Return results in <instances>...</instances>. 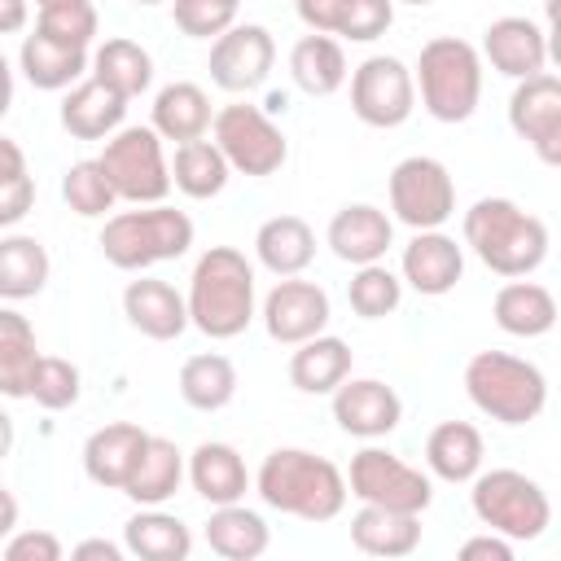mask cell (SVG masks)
I'll return each instance as SVG.
<instances>
[{
	"label": "cell",
	"mask_w": 561,
	"mask_h": 561,
	"mask_svg": "<svg viewBox=\"0 0 561 561\" xmlns=\"http://www.w3.org/2000/svg\"><path fill=\"white\" fill-rule=\"evenodd\" d=\"M241 0H171L175 26L188 39H215L237 22Z\"/></svg>",
	"instance_id": "obj_44"
},
{
	"label": "cell",
	"mask_w": 561,
	"mask_h": 561,
	"mask_svg": "<svg viewBox=\"0 0 561 561\" xmlns=\"http://www.w3.org/2000/svg\"><path fill=\"white\" fill-rule=\"evenodd\" d=\"M324 241H329V250H333L342 263H351V267L381 263L386 250L394 245V219H390L381 206H373V202H351V206H342V210L329 219Z\"/></svg>",
	"instance_id": "obj_19"
},
{
	"label": "cell",
	"mask_w": 561,
	"mask_h": 561,
	"mask_svg": "<svg viewBox=\"0 0 561 561\" xmlns=\"http://www.w3.org/2000/svg\"><path fill=\"white\" fill-rule=\"evenodd\" d=\"M412 83L421 92V105L438 123H465L473 118L482 101V57L469 39L438 35L421 44V57L412 66Z\"/></svg>",
	"instance_id": "obj_6"
},
{
	"label": "cell",
	"mask_w": 561,
	"mask_h": 561,
	"mask_svg": "<svg viewBox=\"0 0 561 561\" xmlns=\"http://www.w3.org/2000/svg\"><path fill=\"white\" fill-rule=\"evenodd\" d=\"M184 478L193 482V491L215 508V504H237L250 491V469L245 456L232 443H197L184 460Z\"/></svg>",
	"instance_id": "obj_21"
},
{
	"label": "cell",
	"mask_w": 561,
	"mask_h": 561,
	"mask_svg": "<svg viewBox=\"0 0 561 561\" xmlns=\"http://www.w3.org/2000/svg\"><path fill=\"white\" fill-rule=\"evenodd\" d=\"M469 482H473V491H469L473 517L486 530H495L513 543H530L552 526L548 491L535 478H526L522 469H478Z\"/></svg>",
	"instance_id": "obj_7"
},
{
	"label": "cell",
	"mask_w": 561,
	"mask_h": 561,
	"mask_svg": "<svg viewBox=\"0 0 561 561\" xmlns=\"http://www.w3.org/2000/svg\"><path fill=\"white\" fill-rule=\"evenodd\" d=\"M254 259L272 276H298L316 259V232L302 215H272L254 232Z\"/></svg>",
	"instance_id": "obj_28"
},
{
	"label": "cell",
	"mask_w": 561,
	"mask_h": 561,
	"mask_svg": "<svg viewBox=\"0 0 561 561\" xmlns=\"http://www.w3.org/2000/svg\"><path fill=\"white\" fill-rule=\"evenodd\" d=\"M123 316L149 342H175L188 329L184 294L171 280H158V276L127 280V289H123Z\"/></svg>",
	"instance_id": "obj_20"
},
{
	"label": "cell",
	"mask_w": 561,
	"mask_h": 561,
	"mask_svg": "<svg viewBox=\"0 0 561 561\" xmlns=\"http://www.w3.org/2000/svg\"><path fill=\"white\" fill-rule=\"evenodd\" d=\"M259 500L302 522H333L346 508V473L307 447H276L263 456L254 482Z\"/></svg>",
	"instance_id": "obj_2"
},
{
	"label": "cell",
	"mask_w": 561,
	"mask_h": 561,
	"mask_svg": "<svg viewBox=\"0 0 561 561\" xmlns=\"http://www.w3.org/2000/svg\"><path fill=\"white\" fill-rule=\"evenodd\" d=\"M210 140L219 145V153L228 158L232 171L241 175H276L289 158V140L285 131L272 123V114L263 105H250V101H232L224 110H215L210 118Z\"/></svg>",
	"instance_id": "obj_9"
},
{
	"label": "cell",
	"mask_w": 561,
	"mask_h": 561,
	"mask_svg": "<svg viewBox=\"0 0 561 561\" xmlns=\"http://www.w3.org/2000/svg\"><path fill=\"white\" fill-rule=\"evenodd\" d=\"M123 548L140 561H184L193 552V530L162 504H149L136 517H127Z\"/></svg>",
	"instance_id": "obj_33"
},
{
	"label": "cell",
	"mask_w": 561,
	"mask_h": 561,
	"mask_svg": "<svg viewBox=\"0 0 561 561\" xmlns=\"http://www.w3.org/2000/svg\"><path fill=\"white\" fill-rule=\"evenodd\" d=\"M175 386H180V399H184L188 408H197V412H219V408H228L232 394H237V368H232L228 355L202 351V355H188V359L180 364Z\"/></svg>",
	"instance_id": "obj_37"
},
{
	"label": "cell",
	"mask_w": 561,
	"mask_h": 561,
	"mask_svg": "<svg viewBox=\"0 0 561 561\" xmlns=\"http://www.w3.org/2000/svg\"><path fill=\"white\" fill-rule=\"evenodd\" d=\"M35 206V180L18 175V180H0V228H13L31 215Z\"/></svg>",
	"instance_id": "obj_47"
},
{
	"label": "cell",
	"mask_w": 561,
	"mask_h": 561,
	"mask_svg": "<svg viewBox=\"0 0 561 561\" xmlns=\"http://www.w3.org/2000/svg\"><path fill=\"white\" fill-rule=\"evenodd\" d=\"M390 22H394V0H351L337 35L351 44H373L377 35L390 31Z\"/></svg>",
	"instance_id": "obj_45"
},
{
	"label": "cell",
	"mask_w": 561,
	"mask_h": 561,
	"mask_svg": "<svg viewBox=\"0 0 561 561\" xmlns=\"http://www.w3.org/2000/svg\"><path fill=\"white\" fill-rule=\"evenodd\" d=\"M351 110L364 127H403L416 110V83L412 66H403L390 53H373L351 70Z\"/></svg>",
	"instance_id": "obj_12"
},
{
	"label": "cell",
	"mask_w": 561,
	"mask_h": 561,
	"mask_svg": "<svg viewBox=\"0 0 561 561\" xmlns=\"http://www.w3.org/2000/svg\"><path fill=\"white\" fill-rule=\"evenodd\" d=\"M180 482H184V451L171 438L149 434L140 456H136V465H131V473H127V482H123V495L131 504L149 508V504H167L180 491Z\"/></svg>",
	"instance_id": "obj_25"
},
{
	"label": "cell",
	"mask_w": 561,
	"mask_h": 561,
	"mask_svg": "<svg viewBox=\"0 0 561 561\" xmlns=\"http://www.w3.org/2000/svg\"><path fill=\"white\" fill-rule=\"evenodd\" d=\"M48 250L39 237L31 232H9L0 237V298L9 302H22V298H35L44 285H48Z\"/></svg>",
	"instance_id": "obj_35"
},
{
	"label": "cell",
	"mask_w": 561,
	"mask_h": 561,
	"mask_svg": "<svg viewBox=\"0 0 561 561\" xmlns=\"http://www.w3.org/2000/svg\"><path fill=\"white\" fill-rule=\"evenodd\" d=\"M386 188H390V215L399 224H408L412 232L443 228L456 215V180L430 153H412V158L394 162Z\"/></svg>",
	"instance_id": "obj_11"
},
{
	"label": "cell",
	"mask_w": 561,
	"mask_h": 561,
	"mask_svg": "<svg viewBox=\"0 0 561 561\" xmlns=\"http://www.w3.org/2000/svg\"><path fill=\"white\" fill-rule=\"evenodd\" d=\"M263 329L272 342L280 346H298L316 333H324L333 307H329V294L316 285V280H302V276H280L267 298H263Z\"/></svg>",
	"instance_id": "obj_15"
},
{
	"label": "cell",
	"mask_w": 561,
	"mask_h": 561,
	"mask_svg": "<svg viewBox=\"0 0 561 561\" xmlns=\"http://www.w3.org/2000/svg\"><path fill=\"white\" fill-rule=\"evenodd\" d=\"M254 263L237 245H210L188 276V324L210 342L241 337L254 320Z\"/></svg>",
	"instance_id": "obj_1"
},
{
	"label": "cell",
	"mask_w": 561,
	"mask_h": 561,
	"mask_svg": "<svg viewBox=\"0 0 561 561\" xmlns=\"http://www.w3.org/2000/svg\"><path fill=\"white\" fill-rule=\"evenodd\" d=\"M35 31L57 39V44H70V48H92L96 39V4L92 0H35Z\"/></svg>",
	"instance_id": "obj_40"
},
{
	"label": "cell",
	"mask_w": 561,
	"mask_h": 561,
	"mask_svg": "<svg viewBox=\"0 0 561 561\" xmlns=\"http://www.w3.org/2000/svg\"><path fill=\"white\" fill-rule=\"evenodd\" d=\"M399 4H416L421 9V4H434V0H399Z\"/></svg>",
	"instance_id": "obj_56"
},
{
	"label": "cell",
	"mask_w": 561,
	"mask_h": 561,
	"mask_svg": "<svg viewBox=\"0 0 561 561\" xmlns=\"http://www.w3.org/2000/svg\"><path fill=\"white\" fill-rule=\"evenodd\" d=\"M460 561H513V539L495 535V530H482V535H469L460 543Z\"/></svg>",
	"instance_id": "obj_49"
},
{
	"label": "cell",
	"mask_w": 561,
	"mask_h": 561,
	"mask_svg": "<svg viewBox=\"0 0 561 561\" xmlns=\"http://www.w3.org/2000/svg\"><path fill=\"white\" fill-rule=\"evenodd\" d=\"M149 110H153V114H149V127H153L162 140H175V145L206 136V131H210V118H215L206 88H202V83H188V79H175V83L158 88V96H153Z\"/></svg>",
	"instance_id": "obj_26"
},
{
	"label": "cell",
	"mask_w": 561,
	"mask_h": 561,
	"mask_svg": "<svg viewBox=\"0 0 561 561\" xmlns=\"http://www.w3.org/2000/svg\"><path fill=\"white\" fill-rule=\"evenodd\" d=\"M61 197H66V206H70L75 215H83V219H101V215L114 210V202H118L96 158H83V162H70V167H66V175H61Z\"/></svg>",
	"instance_id": "obj_42"
},
{
	"label": "cell",
	"mask_w": 561,
	"mask_h": 561,
	"mask_svg": "<svg viewBox=\"0 0 561 561\" xmlns=\"http://www.w3.org/2000/svg\"><path fill=\"white\" fill-rule=\"evenodd\" d=\"M228 175H232V167H228V158L219 153L215 140L197 136V140L175 145V158H171V188H180L184 197H193V202L219 197L224 184H228Z\"/></svg>",
	"instance_id": "obj_36"
},
{
	"label": "cell",
	"mask_w": 561,
	"mask_h": 561,
	"mask_svg": "<svg viewBox=\"0 0 561 561\" xmlns=\"http://www.w3.org/2000/svg\"><path fill=\"white\" fill-rule=\"evenodd\" d=\"M460 276H465V245H456V237H447L443 228L412 232L399 259V280L408 289H416L421 298H443L460 285Z\"/></svg>",
	"instance_id": "obj_17"
},
{
	"label": "cell",
	"mask_w": 561,
	"mask_h": 561,
	"mask_svg": "<svg viewBox=\"0 0 561 561\" xmlns=\"http://www.w3.org/2000/svg\"><path fill=\"white\" fill-rule=\"evenodd\" d=\"M508 127L535 149V158L543 167L561 162V79L552 70H539V75L513 83Z\"/></svg>",
	"instance_id": "obj_13"
},
{
	"label": "cell",
	"mask_w": 561,
	"mask_h": 561,
	"mask_svg": "<svg viewBox=\"0 0 561 561\" xmlns=\"http://www.w3.org/2000/svg\"><path fill=\"white\" fill-rule=\"evenodd\" d=\"M351 377V346L333 333H316L289 355V386L302 394H333Z\"/></svg>",
	"instance_id": "obj_30"
},
{
	"label": "cell",
	"mask_w": 561,
	"mask_h": 561,
	"mask_svg": "<svg viewBox=\"0 0 561 561\" xmlns=\"http://www.w3.org/2000/svg\"><path fill=\"white\" fill-rule=\"evenodd\" d=\"M9 451H13V416L0 408V465L9 460Z\"/></svg>",
	"instance_id": "obj_55"
},
{
	"label": "cell",
	"mask_w": 561,
	"mask_h": 561,
	"mask_svg": "<svg viewBox=\"0 0 561 561\" xmlns=\"http://www.w3.org/2000/svg\"><path fill=\"white\" fill-rule=\"evenodd\" d=\"M96 162L118 202L153 206V202H167L171 193V162L153 127H140V123L118 127L114 136H105V149L96 153Z\"/></svg>",
	"instance_id": "obj_8"
},
{
	"label": "cell",
	"mask_w": 561,
	"mask_h": 561,
	"mask_svg": "<svg viewBox=\"0 0 561 561\" xmlns=\"http://www.w3.org/2000/svg\"><path fill=\"white\" fill-rule=\"evenodd\" d=\"M123 118H127V101L92 75L79 79L75 88H66V96H61V127L75 140H105L123 127Z\"/></svg>",
	"instance_id": "obj_23"
},
{
	"label": "cell",
	"mask_w": 561,
	"mask_h": 561,
	"mask_svg": "<svg viewBox=\"0 0 561 561\" xmlns=\"http://www.w3.org/2000/svg\"><path fill=\"white\" fill-rule=\"evenodd\" d=\"M18 530V500H13V491L0 482V539H9Z\"/></svg>",
	"instance_id": "obj_53"
},
{
	"label": "cell",
	"mask_w": 561,
	"mask_h": 561,
	"mask_svg": "<svg viewBox=\"0 0 561 561\" xmlns=\"http://www.w3.org/2000/svg\"><path fill=\"white\" fill-rule=\"evenodd\" d=\"M123 543H110V539H83V543H75L70 548V557L75 561H88V557H101V561H123Z\"/></svg>",
	"instance_id": "obj_51"
},
{
	"label": "cell",
	"mask_w": 561,
	"mask_h": 561,
	"mask_svg": "<svg viewBox=\"0 0 561 561\" xmlns=\"http://www.w3.org/2000/svg\"><path fill=\"white\" fill-rule=\"evenodd\" d=\"M346 302L359 320H381L390 311H399L403 302V280L386 267V263H364L355 267V276L346 280Z\"/></svg>",
	"instance_id": "obj_41"
},
{
	"label": "cell",
	"mask_w": 561,
	"mask_h": 561,
	"mask_svg": "<svg viewBox=\"0 0 561 561\" xmlns=\"http://www.w3.org/2000/svg\"><path fill=\"white\" fill-rule=\"evenodd\" d=\"M346 4L351 0H294L302 26L316 31V35H337L342 31V18H346Z\"/></svg>",
	"instance_id": "obj_48"
},
{
	"label": "cell",
	"mask_w": 561,
	"mask_h": 561,
	"mask_svg": "<svg viewBox=\"0 0 561 561\" xmlns=\"http://www.w3.org/2000/svg\"><path fill=\"white\" fill-rule=\"evenodd\" d=\"M35 359H39V346H35L31 320L13 307H0V394L4 399H26Z\"/></svg>",
	"instance_id": "obj_39"
},
{
	"label": "cell",
	"mask_w": 561,
	"mask_h": 561,
	"mask_svg": "<svg viewBox=\"0 0 561 561\" xmlns=\"http://www.w3.org/2000/svg\"><path fill=\"white\" fill-rule=\"evenodd\" d=\"M465 245L478 254L482 267L495 276H530L548 259V224L530 210H522L513 197H478L465 219Z\"/></svg>",
	"instance_id": "obj_3"
},
{
	"label": "cell",
	"mask_w": 561,
	"mask_h": 561,
	"mask_svg": "<svg viewBox=\"0 0 561 561\" xmlns=\"http://www.w3.org/2000/svg\"><path fill=\"white\" fill-rule=\"evenodd\" d=\"M289 75L298 83V92L307 96H333L342 83H346V53H342V39L337 35H302L294 48H289Z\"/></svg>",
	"instance_id": "obj_34"
},
{
	"label": "cell",
	"mask_w": 561,
	"mask_h": 561,
	"mask_svg": "<svg viewBox=\"0 0 561 561\" xmlns=\"http://www.w3.org/2000/svg\"><path fill=\"white\" fill-rule=\"evenodd\" d=\"M206 543L224 561H254V557L267 552L272 530H267L263 513H254V508H245L237 500V504H215L210 508V517H206Z\"/></svg>",
	"instance_id": "obj_32"
},
{
	"label": "cell",
	"mask_w": 561,
	"mask_h": 561,
	"mask_svg": "<svg viewBox=\"0 0 561 561\" xmlns=\"http://www.w3.org/2000/svg\"><path fill=\"white\" fill-rule=\"evenodd\" d=\"M101 254L110 267L118 272H145L153 263L180 259L193 245V219L167 202L153 206H136V210H118L105 219L101 228Z\"/></svg>",
	"instance_id": "obj_5"
},
{
	"label": "cell",
	"mask_w": 561,
	"mask_h": 561,
	"mask_svg": "<svg viewBox=\"0 0 561 561\" xmlns=\"http://www.w3.org/2000/svg\"><path fill=\"white\" fill-rule=\"evenodd\" d=\"M61 539L53 530H13L4 539V557L9 561H61Z\"/></svg>",
	"instance_id": "obj_46"
},
{
	"label": "cell",
	"mask_w": 561,
	"mask_h": 561,
	"mask_svg": "<svg viewBox=\"0 0 561 561\" xmlns=\"http://www.w3.org/2000/svg\"><path fill=\"white\" fill-rule=\"evenodd\" d=\"M469 403L500 425H530L548 408V377L535 359L508 351H478L465 364Z\"/></svg>",
	"instance_id": "obj_4"
},
{
	"label": "cell",
	"mask_w": 561,
	"mask_h": 561,
	"mask_svg": "<svg viewBox=\"0 0 561 561\" xmlns=\"http://www.w3.org/2000/svg\"><path fill=\"white\" fill-rule=\"evenodd\" d=\"M272 61H276L272 31L259 22H232L224 35H215L206 70H210V83L224 92H254L267 83Z\"/></svg>",
	"instance_id": "obj_14"
},
{
	"label": "cell",
	"mask_w": 561,
	"mask_h": 561,
	"mask_svg": "<svg viewBox=\"0 0 561 561\" xmlns=\"http://www.w3.org/2000/svg\"><path fill=\"white\" fill-rule=\"evenodd\" d=\"M351 543L368 557H408L421 548V513L359 504V513L351 517Z\"/></svg>",
	"instance_id": "obj_29"
},
{
	"label": "cell",
	"mask_w": 561,
	"mask_h": 561,
	"mask_svg": "<svg viewBox=\"0 0 561 561\" xmlns=\"http://www.w3.org/2000/svg\"><path fill=\"white\" fill-rule=\"evenodd\" d=\"M18 175H26V153L18 140L0 136V180H18Z\"/></svg>",
	"instance_id": "obj_52"
},
{
	"label": "cell",
	"mask_w": 561,
	"mask_h": 561,
	"mask_svg": "<svg viewBox=\"0 0 561 561\" xmlns=\"http://www.w3.org/2000/svg\"><path fill=\"white\" fill-rule=\"evenodd\" d=\"M491 61L495 75L504 79H530L539 70H548V31L535 22V18H495L486 31H482V53Z\"/></svg>",
	"instance_id": "obj_18"
},
{
	"label": "cell",
	"mask_w": 561,
	"mask_h": 561,
	"mask_svg": "<svg viewBox=\"0 0 561 561\" xmlns=\"http://www.w3.org/2000/svg\"><path fill=\"white\" fill-rule=\"evenodd\" d=\"M88 48H70V44H57L39 31L22 35V48H18V66L26 75L31 88L39 92H66L75 88L83 75H88Z\"/></svg>",
	"instance_id": "obj_27"
},
{
	"label": "cell",
	"mask_w": 561,
	"mask_h": 561,
	"mask_svg": "<svg viewBox=\"0 0 561 561\" xmlns=\"http://www.w3.org/2000/svg\"><path fill=\"white\" fill-rule=\"evenodd\" d=\"M346 495H355L359 504L425 513L434 504V482H430V473H421L416 465H408L403 456H394L386 447H359L346 469Z\"/></svg>",
	"instance_id": "obj_10"
},
{
	"label": "cell",
	"mask_w": 561,
	"mask_h": 561,
	"mask_svg": "<svg viewBox=\"0 0 561 561\" xmlns=\"http://www.w3.org/2000/svg\"><path fill=\"white\" fill-rule=\"evenodd\" d=\"M333 421L351 438H386L403 421V399L381 377H346L333 390Z\"/></svg>",
	"instance_id": "obj_16"
},
{
	"label": "cell",
	"mask_w": 561,
	"mask_h": 561,
	"mask_svg": "<svg viewBox=\"0 0 561 561\" xmlns=\"http://www.w3.org/2000/svg\"><path fill=\"white\" fill-rule=\"evenodd\" d=\"M491 316H495V324L508 337H543L557 324V298H552L548 285L526 280V276H513V280H504L495 289Z\"/></svg>",
	"instance_id": "obj_24"
},
{
	"label": "cell",
	"mask_w": 561,
	"mask_h": 561,
	"mask_svg": "<svg viewBox=\"0 0 561 561\" xmlns=\"http://www.w3.org/2000/svg\"><path fill=\"white\" fill-rule=\"evenodd\" d=\"M9 105H13V70H9V57L0 53V118L9 114Z\"/></svg>",
	"instance_id": "obj_54"
},
{
	"label": "cell",
	"mask_w": 561,
	"mask_h": 561,
	"mask_svg": "<svg viewBox=\"0 0 561 561\" xmlns=\"http://www.w3.org/2000/svg\"><path fill=\"white\" fill-rule=\"evenodd\" d=\"M145 438L149 434L136 421H110V425L92 430L88 443H83V473H88V482H96L105 491H123V482H127Z\"/></svg>",
	"instance_id": "obj_22"
},
{
	"label": "cell",
	"mask_w": 561,
	"mask_h": 561,
	"mask_svg": "<svg viewBox=\"0 0 561 561\" xmlns=\"http://www.w3.org/2000/svg\"><path fill=\"white\" fill-rule=\"evenodd\" d=\"M482 456H486L482 434L469 421H438L430 430V438H425V465H430V473L438 482H451V486L456 482H469L482 469Z\"/></svg>",
	"instance_id": "obj_31"
},
{
	"label": "cell",
	"mask_w": 561,
	"mask_h": 561,
	"mask_svg": "<svg viewBox=\"0 0 561 561\" xmlns=\"http://www.w3.org/2000/svg\"><path fill=\"white\" fill-rule=\"evenodd\" d=\"M79 390H83V377L70 359L61 355H39L35 359V373H31V390L26 399H35L44 412H66L79 403Z\"/></svg>",
	"instance_id": "obj_43"
},
{
	"label": "cell",
	"mask_w": 561,
	"mask_h": 561,
	"mask_svg": "<svg viewBox=\"0 0 561 561\" xmlns=\"http://www.w3.org/2000/svg\"><path fill=\"white\" fill-rule=\"evenodd\" d=\"M88 70H92V79H101L105 88H114L123 101L140 96V92L153 83V57H149L136 39H123V35L105 39V44L92 53Z\"/></svg>",
	"instance_id": "obj_38"
},
{
	"label": "cell",
	"mask_w": 561,
	"mask_h": 561,
	"mask_svg": "<svg viewBox=\"0 0 561 561\" xmlns=\"http://www.w3.org/2000/svg\"><path fill=\"white\" fill-rule=\"evenodd\" d=\"M136 4H162V0H136Z\"/></svg>",
	"instance_id": "obj_57"
},
{
	"label": "cell",
	"mask_w": 561,
	"mask_h": 561,
	"mask_svg": "<svg viewBox=\"0 0 561 561\" xmlns=\"http://www.w3.org/2000/svg\"><path fill=\"white\" fill-rule=\"evenodd\" d=\"M31 22V0H0V35H18Z\"/></svg>",
	"instance_id": "obj_50"
}]
</instances>
